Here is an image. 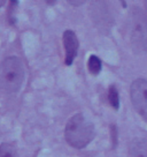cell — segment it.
<instances>
[{
	"mask_svg": "<svg viewBox=\"0 0 147 157\" xmlns=\"http://www.w3.org/2000/svg\"><path fill=\"white\" fill-rule=\"evenodd\" d=\"M95 131L93 124L82 113H77L68 120L64 129V137L69 146L83 149L93 140Z\"/></svg>",
	"mask_w": 147,
	"mask_h": 157,
	"instance_id": "obj_1",
	"label": "cell"
},
{
	"mask_svg": "<svg viewBox=\"0 0 147 157\" xmlns=\"http://www.w3.org/2000/svg\"><path fill=\"white\" fill-rule=\"evenodd\" d=\"M24 81V68L15 56L6 58L0 64V89L8 94L17 93Z\"/></svg>",
	"mask_w": 147,
	"mask_h": 157,
	"instance_id": "obj_2",
	"label": "cell"
},
{
	"mask_svg": "<svg viewBox=\"0 0 147 157\" xmlns=\"http://www.w3.org/2000/svg\"><path fill=\"white\" fill-rule=\"evenodd\" d=\"M130 40L132 50L137 54L147 51V16L139 7H134L131 13Z\"/></svg>",
	"mask_w": 147,
	"mask_h": 157,
	"instance_id": "obj_3",
	"label": "cell"
},
{
	"mask_svg": "<svg viewBox=\"0 0 147 157\" xmlns=\"http://www.w3.org/2000/svg\"><path fill=\"white\" fill-rule=\"evenodd\" d=\"M131 101L139 116L147 121V80L137 78L130 88Z\"/></svg>",
	"mask_w": 147,
	"mask_h": 157,
	"instance_id": "obj_4",
	"label": "cell"
},
{
	"mask_svg": "<svg viewBox=\"0 0 147 157\" xmlns=\"http://www.w3.org/2000/svg\"><path fill=\"white\" fill-rule=\"evenodd\" d=\"M62 42H63L64 51H66V65L70 66L74 63V60L77 56L79 48V42L76 34L73 30H66L62 36Z\"/></svg>",
	"mask_w": 147,
	"mask_h": 157,
	"instance_id": "obj_5",
	"label": "cell"
},
{
	"mask_svg": "<svg viewBox=\"0 0 147 157\" xmlns=\"http://www.w3.org/2000/svg\"><path fill=\"white\" fill-rule=\"evenodd\" d=\"M129 154L131 157H147V140L134 139L130 142Z\"/></svg>",
	"mask_w": 147,
	"mask_h": 157,
	"instance_id": "obj_6",
	"label": "cell"
},
{
	"mask_svg": "<svg viewBox=\"0 0 147 157\" xmlns=\"http://www.w3.org/2000/svg\"><path fill=\"white\" fill-rule=\"evenodd\" d=\"M88 72L92 74V75H98L100 73V71L102 68V64H101V60L97 57V56H90L88 61Z\"/></svg>",
	"mask_w": 147,
	"mask_h": 157,
	"instance_id": "obj_7",
	"label": "cell"
},
{
	"mask_svg": "<svg viewBox=\"0 0 147 157\" xmlns=\"http://www.w3.org/2000/svg\"><path fill=\"white\" fill-rule=\"evenodd\" d=\"M0 157H19L16 148L12 143L0 144Z\"/></svg>",
	"mask_w": 147,
	"mask_h": 157,
	"instance_id": "obj_8",
	"label": "cell"
},
{
	"mask_svg": "<svg viewBox=\"0 0 147 157\" xmlns=\"http://www.w3.org/2000/svg\"><path fill=\"white\" fill-rule=\"evenodd\" d=\"M108 101L110 105L113 106L115 110H117L120 108V96H118V91L117 88L115 86H110L109 89H108Z\"/></svg>",
	"mask_w": 147,
	"mask_h": 157,
	"instance_id": "obj_9",
	"label": "cell"
},
{
	"mask_svg": "<svg viewBox=\"0 0 147 157\" xmlns=\"http://www.w3.org/2000/svg\"><path fill=\"white\" fill-rule=\"evenodd\" d=\"M4 4H5V1H2V2H0V7H1V6L4 5Z\"/></svg>",
	"mask_w": 147,
	"mask_h": 157,
	"instance_id": "obj_10",
	"label": "cell"
},
{
	"mask_svg": "<svg viewBox=\"0 0 147 157\" xmlns=\"http://www.w3.org/2000/svg\"><path fill=\"white\" fill-rule=\"evenodd\" d=\"M146 7H147V2H146Z\"/></svg>",
	"mask_w": 147,
	"mask_h": 157,
	"instance_id": "obj_11",
	"label": "cell"
}]
</instances>
